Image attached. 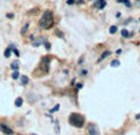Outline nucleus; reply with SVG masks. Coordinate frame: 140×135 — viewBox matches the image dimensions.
<instances>
[{
    "label": "nucleus",
    "mask_w": 140,
    "mask_h": 135,
    "mask_svg": "<svg viewBox=\"0 0 140 135\" xmlns=\"http://www.w3.org/2000/svg\"><path fill=\"white\" fill-rule=\"evenodd\" d=\"M53 22H55V19H53V14L52 11L50 10H46L41 19H40V26H41L42 29H50L53 26Z\"/></svg>",
    "instance_id": "obj_1"
},
{
    "label": "nucleus",
    "mask_w": 140,
    "mask_h": 135,
    "mask_svg": "<svg viewBox=\"0 0 140 135\" xmlns=\"http://www.w3.org/2000/svg\"><path fill=\"white\" fill-rule=\"evenodd\" d=\"M68 122L71 125L76 126V128H82L84 125V117L82 114H78V113H72L68 118Z\"/></svg>",
    "instance_id": "obj_2"
},
{
    "label": "nucleus",
    "mask_w": 140,
    "mask_h": 135,
    "mask_svg": "<svg viewBox=\"0 0 140 135\" xmlns=\"http://www.w3.org/2000/svg\"><path fill=\"white\" fill-rule=\"evenodd\" d=\"M0 130H1L4 134H6V135H12L14 134V130L10 126H8L6 124H4V123H0Z\"/></svg>",
    "instance_id": "obj_3"
},
{
    "label": "nucleus",
    "mask_w": 140,
    "mask_h": 135,
    "mask_svg": "<svg viewBox=\"0 0 140 135\" xmlns=\"http://www.w3.org/2000/svg\"><path fill=\"white\" fill-rule=\"evenodd\" d=\"M87 129H88L89 135H99V130H98V128H97V125H95V124H93V123L88 124Z\"/></svg>",
    "instance_id": "obj_4"
},
{
    "label": "nucleus",
    "mask_w": 140,
    "mask_h": 135,
    "mask_svg": "<svg viewBox=\"0 0 140 135\" xmlns=\"http://www.w3.org/2000/svg\"><path fill=\"white\" fill-rule=\"evenodd\" d=\"M107 6V3H105V0H95L94 1V8L99 9V10H102Z\"/></svg>",
    "instance_id": "obj_5"
},
{
    "label": "nucleus",
    "mask_w": 140,
    "mask_h": 135,
    "mask_svg": "<svg viewBox=\"0 0 140 135\" xmlns=\"http://www.w3.org/2000/svg\"><path fill=\"white\" fill-rule=\"evenodd\" d=\"M45 41V38H37V40H34V42H32V45L35 46V47H38L40 45H41L42 42Z\"/></svg>",
    "instance_id": "obj_6"
},
{
    "label": "nucleus",
    "mask_w": 140,
    "mask_h": 135,
    "mask_svg": "<svg viewBox=\"0 0 140 135\" xmlns=\"http://www.w3.org/2000/svg\"><path fill=\"white\" fill-rule=\"evenodd\" d=\"M20 78H21V86H26L29 83V77L27 76H20Z\"/></svg>",
    "instance_id": "obj_7"
},
{
    "label": "nucleus",
    "mask_w": 140,
    "mask_h": 135,
    "mask_svg": "<svg viewBox=\"0 0 140 135\" xmlns=\"http://www.w3.org/2000/svg\"><path fill=\"white\" fill-rule=\"evenodd\" d=\"M110 55V51H105V52H103L102 53V56L101 57H99V60H98V62H101V61H103L104 58H107V57Z\"/></svg>",
    "instance_id": "obj_8"
},
{
    "label": "nucleus",
    "mask_w": 140,
    "mask_h": 135,
    "mask_svg": "<svg viewBox=\"0 0 140 135\" xmlns=\"http://www.w3.org/2000/svg\"><path fill=\"white\" fill-rule=\"evenodd\" d=\"M122 36H123V37H131V36H133V34H130L128 30L123 29V30H122Z\"/></svg>",
    "instance_id": "obj_9"
},
{
    "label": "nucleus",
    "mask_w": 140,
    "mask_h": 135,
    "mask_svg": "<svg viewBox=\"0 0 140 135\" xmlns=\"http://www.w3.org/2000/svg\"><path fill=\"white\" fill-rule=\"evenodd\" d=\"M19 67H20V63H19V61H14V62L11 63V68H12L14 71H17V69H19Z\"/></svg>",
    "instance_id": "obj_10"
},
{
    "label": "nucleus",
    "mask_w": 140,
    "mask_h": 135,
    "mask_svg": "<svg viewBox=\"0 0 140 135\" xmlns=\"http://www.w3.org/2000/svg\"><path fill=\"white\" fill-rule=\"evenodd\" d=\"M23 102H24L23 98H20V97H19V98L15 99V105H16V107H21V105H23Z\"/></svg>",
    "instance_id": "obj_11"
},
{
    "label": "nucleus",
    "mask_w": 140,
    "mask_h": 135,
    "mask_svg": "<svg viewBox=\"0 0 140 135\" xmlns=\"http://www.w3.org/2000/svg\"><path fill=\"white\" fill-rule=\"evenodd\" d=\"M4 56L6 57V58H9V57L11 56V47H10V46H9L6 50H5V52H4Z\"/></svg>",
    "instance_id": "obj_12"
},
{
    "label": "nucleus",
    "mask_w": 140,
    "mask_h": 135,
    "mask_svg": "<svg viewBox=\"0 0 140 135\" xmlns=\"http://www.w3.org/2000/svg\"><path fill=\"white\" fill-rule=\"evenodd\" d=\"M11 77H12V79H17L19 77H20V73H19L17 71H14L12 74H11Z\"/></svg>",
    "instance_id": "obj_13"
},
{
    "label": "nucleus",
    "mask_w": 140,
    "mask_h": 135,
    "mask_svg": "<svg viewBox=\"0 0 140 135\" xmlns=\"http://www.w3.org/2000/svg\"><path fill=\"white\" fill-rule=\"evenodd\" d=\"M110 65H112V67H118L119 65H120V62H119L118 60H114V61H112Z\"/></svg>",
    "instance_id": "obj_14"
},
{
    "label": "nucleus",
    "mask_w": 140,
    "mask_h": 135,
    "mask_svg": "<svg viewBox=\"0 0 140 135\" xmlns=\"http://www.w3.org/2000/svg\"><path fill=\"white\" fill-rule=\"evenodd\" d=\"M119 3H124L128 8H130L131 6V4H130V1H129V0H119Z\"/></svg>",
    "instance_id": "obj_15"
},
{
    "label": "nucleus",
    "mask_w": 140,
    "mask_h": 135,
    "mask_svg": "<svg viewBox=\"0 0 140 135\" xmlns=\"http://www.w3.org/2000/svg\"><path fill=\"white\" fill-rule=\"evenodd\" d=\"M29 26H30L29 24H25V26H24V27H23V30H21V34H23V35H25V34H26V31H27Z\"/></svg>",
    "instance_id": "obj_16"
},
{
    "label": "nucleus",
    "mask_w": 140,
    "mask_h": 135,
    "mask_svg": "<svg viewBox=\"0 0 140 135\" xmlns=\"http://www.w3.org/2000/svg\"><path fill=\"white\" fill-rule=\"evenodd\" d=\"M117 30H118V27H117V26H110L109 32H110V34H115V32H117Z\"/></svg>",
    "instance_id": "obj_17"
},
{
    "label": "nucleus",
    "mask_w": 140,
    "mask_h": 135,
    "mask_svg": "<svg viewBox=\"0 0 140 135\" xmlns=\"http://www.w3.org/2000/svg\"><path fill=\"white\" fill-rule=\"evenodd\" d=\"M44 44H45V47H46V50H47V51H48V50H50V48H51V45H50V44H48V42H47V41H46V40H45V41H44Z\"/></svg>",
    "instance_id": "obj_18"
},
{
    "label": "nucleus",
    "mask_w": 140,
    "mask_h": 135,
    "mask_svg": "<svg viewBox=\"0 0 140 135\" xmlns=\"http://www.w3.org/2000/svg\"><path fill=\"white\" fill-rule=\"evenodd\" d=\"M74 3H76L74 0H67V4H68V5H73Z\"/></svg>",
    "instance_id": "obj_19"
},
{
    "label": "nucleus",
    "mask_w": 140,
    "mask_h": 135,
    "mask_svg": "<svg viewBox=\"0 0 140 135\" xmlns=\"http://www.w3.org/2000/svg\"><path fill=\"white\" fill-rule=\"evenodd\" d=\"M6 17H9V19H12V17H14V14H12V12H9V14H6Z\"/></svg>",
    "instance_id": "obj_20"
},
{
    "label": "nucleus",
    "mask_w": 140,
    "mask_h": 135,
    "mask_svg": "<svg viewBox=\"0 0 140 135\" xmlns=\"http://www.w3.org/2000/svg\"><path fill=\"white\" fill-rule=\"evenodd\" d=\"M58 109H59V105H56V107H55V108H53L51 112H56V110H58Z\"/></svg>",
    "instance_id": "obj_21"
},
{
    "label": "nucleus",
    "mask_w": 140,
    "mask_h": 135,
    "mask_svg": "<svg viewBox=\"0 0 140 135\" xmlns=\"http://www.w3.org/2000/svg\"><path fill=\"white\" fill-rule=\"evenodd\" d=\"M136 119H140V114H138V115H136Z\"/></svg>",
    "instance_id": "obj_22"
},
{
    "label": "nucleus",
    "mask_w": 140,
    "mask_h": 135,
    "mask_svg": "<svg viewBox=\"0 0 140 135\" xmlns=\"http://www.w3.org/2000/svg\"><path fill=\"white\" fill-rule=\"evenodd\" d=\"M31 135H36V134H31Z\"/></svg>",
    "instance_id": "obj_23"
}]
</instances>
